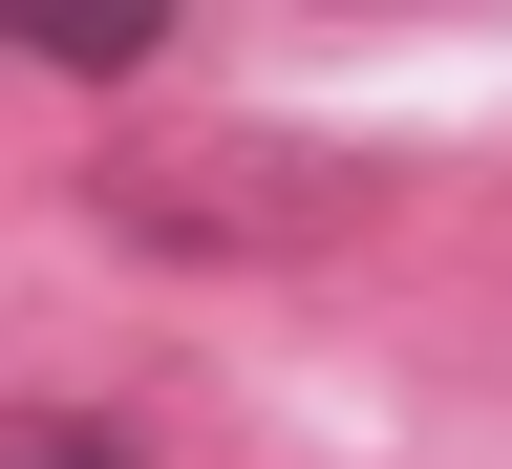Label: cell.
Masks as SVG:
<instances>
[{
    "instance_id": "1",
    "label": "cell",
    "mask_w": 512,
    "mask_h": 469,
    "mask_svg": "<svg viewBox=\"0 0 512 469\" xmlns=\"http://www.w3.org/2000/svg\"><path fill=\"white\" fill-rule=\"evenodd\" d=\"M86 214L128 256H320L363 192L320 171V150H150V171H86Z\"/></svg>"
},
{
    "instance_id": "3",
    "label": "cell",
    "mask_w": 512,
    "mask_h": 469,
    "mask_svg": "<svg viewBox=\"0 0 512 469\" xmlns=\"http://www.w3.org/2000/svg\"><path fill=\"white\" fill-rule=\"evenodd\" d=\"M128 448H150L128 406H0V469H128Z\"/></svg>"
},
{
    "instance_id": "2",
    "label": "cell",
    "mask_w": 512,
    "mask_h": 469,
    "mask_svg": "<svg viewBox=\"0 0 512 469\" xmlns=\"http://www.w3.org/2000/svg\"><path fill=\"white\" fill-rule=\"evenodd\" d=\"M171 43V0H0V64H86V86H107V64H150Z\"/></svg>"
}]
</instances>
